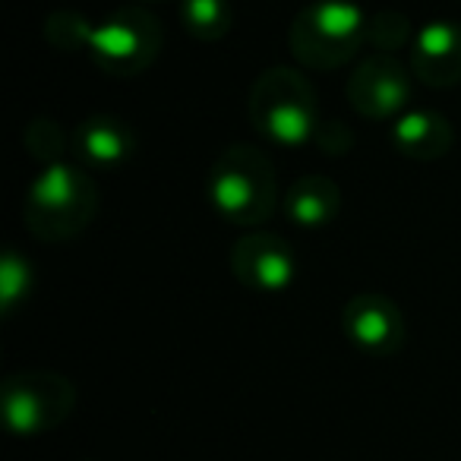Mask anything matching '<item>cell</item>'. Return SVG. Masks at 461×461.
<instances>
[{
  "label": "cell",
  "mask_w": 461,
  "mask_h": 461,
  "mask_svg": "<svg viewBox=\"0 0 461 461\" xmlns=\"http://www.w3.org/2000/svg\"><path fill=\"white\" fill-rule=\"evenodd\" d=\"M276 167L259 149L230 146L209 174V196L224 218L238 224H263L276 209Z\"/></svg>",
  "instance_id": "1"
},
{
  "label": "cell",
  "mask_w": 461,
  "mask_h": 461,
  "mask_svg": "<svg viewBox=\"0 0 461 461\" xmlns=\"http://www.w3.org/2000/svg\"><path fill=\"white\" fill-rule=\"evenodd\" d=\"M95 184L79 167L54 161L39 174L26 196V221L35 238L67 240L89 224L95 212Z\"/></svg>",
  "instance_id": "2"
},
{
  "label": "cell",
  "mask_w": 461,
  "mask_h": 461,
  "mask_svg": "<svg viewBox=\"0 0 461 461\" xmlns=\"http://www.w3.org/2000/svg\"><path fill=\"white\" fill-rule=\"evenodd\" d=\"M77 45H89L92 58L108 73L130 77L155 60L161 48V26L142 7L121 10L102 26H86L77 16Z\"/></svg>",
  "instance_id": "3"
},
{
  "label": "cell",
  "mask_w": 461,
  "mask_h": 461,
  "mask_svg": "<svg viewBox=\"0 0 461 461\" xmlns=\"http://www.w3.org/2000/svg\"><path fill=\"white\" fill-rule=\"evenodd\" d=\"M364 32L366 26L357 7H351L345 0H320L294 20L291 51L307 67L329 70V67H339L354 58Z\"/></svg>",
  "instance_id": "4"
},
{
  "label": "cell",
  "mask_w": 461,
  "mask_h": 461,
  "mask_svg": "<svg viewBox=\"0 0 461 461\" xmlns=\"http://www.w3.org/2000/svg\"><path fill=\"white\" fill-rule=\"evenodd\" d=\"M250 114L269 140L297 146L316 130V95L297 73L278 67L263 73L253 86Z\"/></svg>",
  "instance_id": "5"
},
{
  "label": "cell",
  "mask_w": 461,
  "mask_h": 461,
  "mask_svg": "<svg viewBox=\"0 0 461 461\" xmlns=\"http://www.w3.org/2000/svg\"><path fill=\"white\" fill-rule=\"evenodd\" d=\"M73 385L51 373H23L4 385V414L16 436H39L54 429L73 408Z\"/></svg>",
  "instance_id": "6"
},
{
  "label": "cell",
  "mask_w": 461,
  "mask_h": 461,
  "mask_svg": "<svg viewBox=\"0 0 461 461\" xmlns=\"http://www.w3.org/2000/svg\"><path fill=\"white\" fill-rule=\"evenodd\" d=\"M230 269L250 288L263 291H278L288 288L291 278H294V253L276 234H263V230H253L247 238H240L230 250Z\"/></svg>",
  "instance_id": "7"
},
{
  "label": "cell",
  "mask_w": 461,
  "mask_h": 461,
  "mask_svg": "<svg viewBox=\"0 0 461 461\" xmlns=\"http://www.w3.org/2000/svg\"><path fill=\"white\" fill-rule=\"evenodd\" d=\"M411 89L404 70L389 54H370L357 64L354 79L348 83V98L354 108L366 117H389L398 114L408 102Z\"/></svg>",
  "instance_id": "8"
},
{
  "label": "cell",
  "mask_w": 461,
  "mask_h": 461,
  "mask_svg": "<svg viewBox=\"0 0 461 461\" xmlns=\"http://www.w3.org/2000/svg\"><path fill=\"white\" fill-rule=\"evenodd\" d=\"M345 332L364 351L389 354L404 339V320L392 301L379 294H360L345 307Z\"/></svg>",
  "instance_id": "9"
},
{
  "label": "cell",
  "mask_w": 461,
  "mask_h": 461,
  "mask_svg": "<svg viewBox=\"0 0 461 461\" xmlns=\"http://www.w3.org/2000/svg\"><path fill=\"white\" fill-rule=\"evenodd\" d=\"M411 67L429 86L461 83V26L433 23L423 29L411 54Z\"/></svg>",
  "instance_id": "10"
},
{
  "label": "cell",
  "mask_w": 461,
  "mask_h": 461,
  "mask_svg": "<svg viewBox=\"0 0 461 461\" xmlns=\"http://www.w3.org/2000/svg\"><path fill=\"white\" fill-rule=\"evenodd\" d=\"M395 142L402 152L414 155V158H439L452 146V130L442 117L427 114V111H411V114L398 117Z\"/></svg>",
  "instance_id": "11"
},
{
  "label": "cell",
  "mask_w": 461,
  "mask_h": 461,
  "mask_svg": "<svg viewBox=\"0 0 461 461\" xmlns=\"http://www.w3.org/2000/svg\"><path fill=\"white\" fill-rule=\"evenodd\" d=\"M339 186L326 177H303L291 186L285 209H288L291 221L303 224V228H320L339 212Z\"/></svg>",
  "instance_id": "12"
},
{
  "label": "cell",
  "mask_w": 461,
  "mask_h": 461,
  "mask_svg": "<svg viewBox=\"0 0 461 461\" xmlns=\"http://www.w3.org/2000/svg\"><path fill=\"white\" fill-rule=\"evenodd\" d=\"M77 146L95 165H114V161L127 158L133 140L123 123L111 121V117H92L77 130Z\"/></svg>",
  "instance_id": "13"
},
{
  "label": "cell",
  "mask_w": 461,
  "mask_h": 461,
  "mask_svg": "<svg viewBox=\"0 0 461 461\" xmlns=\"http://www.w3.org/2000/svg\"><path fill=\"white\" fill-rule=\"evenodd\" d=\"M184 26L196 39L215 41L228 32L230 10L224 7V0H184Z\"/></svg>",
  "instance_id": "14"
},
{
  "label": "cell",
  "mask_w": 461,
  "mask_h": 461,
  "mask_svg": "<svg viewBox=\"0 0 461 461\" xmlns=\"http://www.w3.org/2000/svg\"><path fill=\"white\" fill-rule=\"evenodd\" d=\"M29 288V266L20 259V253L10 250L4 257V266H0V297H4V310H14L20 294Z\"/></svg>",
  "instance_id": "15"
},
{
  "label": "cell",
  "mask_w": 461,
  "mask_h": 461,
  "mask_svg": "<svg viewBox=\"0 0 461 461\" xmlns=\"http://www.w3.org/2000/svg\"><path fill=\"white\" fill-rule=\"evenodd\" d=\"M142 4H149V0H142Z\"/></svg>",
  "instance_id": "16"
}]
</instances>
